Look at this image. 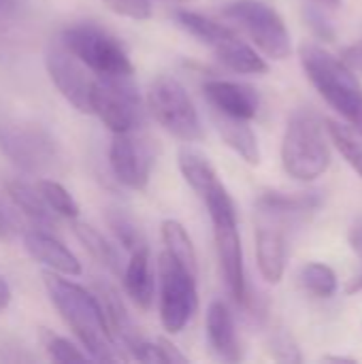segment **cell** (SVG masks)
<instances>
[{"instance_id": "18", "label": "cell", "mask_w": 362, "mask_h": 364, "mask_svg": "<svg viewBox=\"0 0 362 364\" xmlns=\"http://www.w3.org/2000/svg\"><path fill=\"white\" fill-rule=\"evenodd\" d=\"M94 288H96V299L102 307L105 320H107L115 341H122L124 348L130 350L137 341H141V337H139V331L134 328V322H132L122 296L107 282H96Z\"/></svg>"}, {"instance_id": "41", "label": "cell", "mask_w": 362, "mask_h": 364, "mask_svg": "<svg viewBox=\"0 0 362 364\" xmlns=\"http://www.w3.org/2000/svg\"><path fill=\"white\" fill-rule=\"evenodd\" d=\"M13 2H15V0H0V11L11 9V6H13Z\"/></svg>"}, {"instance_id": "33", "label": "cell", "mask_w": 362, "mask_h": 364, "mask_svg": "<svg viewBox=\"0 0 362 364\" xmlns=\"http://www.w3.org/2000/svg\"><path fill=\"white\" fill-rule=\"evenodd\" d=\"M341 60H344L354 73H361L362 75V38L358 43H354V45H350V47L344 49Z\"/></svg>"}, {"instance_id": "19", "label": "cell", "mask_w": 362, "mask_h": 364, "mask_svg": "<svg viewBox=\"0 0 362 364\" xmlns=\"http://www.w3.org/2000/svg\"><path fill=\"white\" fill-rule=\"evenodd\" d=\"M215 130L220 132L222 141L250 166H258L260 164V147H258V139L254 134V130L250 128L247 119H239V117H230L224 113L213 111L211 115Z\"/></svg>"}, {"instance_id": "29", "label": "cell", "mask_w": 362, "mask_h": 364, "mask_svg": "<svg viewBox=\"0 0 362 364\" xmlns=\"http://www.w3.org/2000/svg\"><path fill=\"white\" fill-rule=\"evenodd\" d=\"M43 346H45V352L49 354V358L55 363H85L90 358L85 352H81L68 339L47 333V331L43 333Z\"/></svg>"}, {"instance_id": "27", "label": "cell", "mask_w": 362, "mask_h": 364, "mask_svg": "<svg viewBox=\"0 0 362 364\" xmlns=\"http://www.w3.org/2000/svg\"><path fill=\"white\" fill-rule=\"evenodd\" d=\"M107 226L111 228L115 241L126 250V252H137L141 247H147L141 228L137 226V222L124 211V209H107Z\"/></svg>"}, {"instance_id": "26", "label": "cell", "mask_w": 362, "mask_h": 364, "mask_svg": "<svg viewBox=\"0 0 362 364\" xmlns=\"http://www.w3.org/2000/svg\"><path fill=\"white\" fill-rule=\"evenodd\" d=\"M299 282L303 290L316 299H333L337 292V273L322 262L305 264L299 273Z\"/></svg>"}, {"instance_id": "9", "label": "cell", "mask_w": 362, "mask_h": 364, "mask_svg": "<svg viewBox=\"0 0 362 364\" xmlns=\"http://www.w3.org/2000/svg\"><path fill=\"white\" fill-rule=\"evenodd\" d=\"M160 275V322L162 326L177 335L181 333L198 307L196 275L183 269L169 252L160 254L158 262Z\"/></svg>"}, {"instance_id": "34", "label": "cell", "mask_w": 362, "mask_h": 364, "mask_svg": "<svg viewBox=\"0 0 362 364\" xmlns=\"http://www.w3.org/2000/svg\"><path fill=\"white\" fill-rule=\"evenodd\" d=\"M158 341V346H160V350H162V354H164V360L166 364H186L188 363V358L169 341V339H164V337H160V339H156Z\"/></svg>"}, {"instance_id": "10", "label": "cell", "mask_w": 362, "mask_h": 364, "mask_svg": "<svg viewBox=\"0 0 362 364\" xmlns=\"http://www.w3.org/2000/svg\"><path fill=\"white\" fill-rule=\"evenodd\" d=\"M132 75H98L92 81V113L111 132H130L141 119V98Z\"/></svg>"}, {"instance_id": "22", "label": "cell", "mask_w": 362, "mask_h": 364, "mask_svg": "<svg viewBox=\"0 0 362 364\" xmlns=\"http://www.w3.org/2000/svg\"><path fill=\"white\" fill-rule=\"evenodd\" d=\"M70 228L75 232V237L79 239V243L102 264L107 267L111 273L115 275H122V260H119V254L115 250V245H111L105 235L100 230H96L94 226L85 224V222H77V218L70 222Z\"/></svg>"}, {"instance_id": "23", "label": "cell", "mask_w": 362, "mask_h": 364, "mask_svg": "<svg viewBox=\"0 0 362 364\" xmlns=\"http://www.w3.org/2000/svg\"><path fill=\"white\" fill-rule=\"evenodd\" d=\"M160 235H162L164 252H169L192 275H198L196 250H194V243H192L188 230L183 228V224L177 222V220H164L162 226H160Z\"/></svg>"}, {"instance_id": "14", "label": "cell", "mask_w": 362, "mask_h": 364, "mask_svg": "<svg viewBox=\"0 0 362 364\" xmlns=\"http://www.w3.org/2000/svg\"><path fill=\"white\" fill-rule=\"evenodd\" d=\"M109 164L119 183L130 190H145L151 173V154L130 132H113Z\"/></svg>"}, {"instance_id": "1", "label": "cell", "mask_w": 362, "mask_h": 364, "mask_svg": "<svg viewBox=\"0 0 362 364\" xmlns=\"http://www.w3.org/2000/svg\"><path fill=\"white\" fill-rule=\"evenodd\" d=\"M47 294L58 309L60 318L75 333V337L85 348V354L98 363H115L122 356L115 354V337L105 320L102 307L96 294H90L85 288L62 279L58 273H43Z\"/></svg>"}, {"instance_id": "3", "label": "cell", "mask_w": 362, "mask_h": 364, "mask_svg": "<svg viewBox=\"0 0 362 364\" xmlns=\"http://www.w3.org/2000/svg\"><path fill=\"white\" fill-rule=\"evenodd\" d=\"M284 171L299 181H316L331 166V147L326 141V126L316 111L297 109L286 126L282 141Z\"/></svg>"}, {"instance_id": "25", "label": "cell", "mask_w": 362, "mask_h": 364, "mask_svg": "<svg viewBox=\"0 0 362 364\" xmlns=\"http://www.w3.org/2000/svg\"><path fill=\"white\" fill-rule=\"evenodd\" d=\"M326 132L335 147L341 151V156L356 168V173L362 177V130L354 128L348 122H326Z\"/></svg>"}, {"instance_id": "28", "label": "cell", "mask_w": 362, "mask_h": 364, "mask_svg": "<svg viewBox=\"0 0 362 364\" xmlns=\"http://www.w3.org/2000/svg\"><path fill=\"white\" fill-rule=\"evenodd\" d=\"M36 190L55 215H62L66 220H75L79 215L77 200L73 198V194L62 183H58L53 179H38Z\"/></svg>"}, {"instance_id": "2", "label": "cell", "mask_w": 362, "mask_h": 364, "mask_svg": "<svg viewBox=\"0 0 362 364\" xmlns=\"http://www.w3.org/2000/svg\"><path fill=\"white\" fill-rule=\"evenodd\" d=\"M301 64L320 96L354 128L362 130V83L356 73L320 45L301 47Z\"/></svg>"}, {"instance_id": "32", "label": "cell", "mask_w": 362, "mask_h": 364, "mask_svg": "<svg viewBox=\"0 0 362 364\" xmlns=\"http://www.w3.org/2000/svg\"><path fill=\"white\" fill-rule=\"evenodd\" d=\"M305 17H307V23L312 26V30H314L322 41H331V38L335 36V28H333L331 21L324 17V13H322L320 6H316V4L307 6Z\"/></svg>"}, {"instance_id": "11", "label": "cell", "mask_w": 362, "mask_h": 364, "mask_svg": "<svg viewBox=\"0 0 362 364\" xmlns=\"http://www.w3.org/2000/svg\"><path fill=\"white\" fill-rule=\"evenodd\" d=\"M45 68L58 92L81 113H92L90 94L92 79L85 73V64L73 55L60 38H51L45 47Z\"/></svg>"}, {"instance_id": "17", "label": "cell", "mask_w": 362, "mask_h": 364, "mask_svg": "<svg viewBox=\"0 0 362 364\" xmlns=\"http://www.w3.org/2000/svg\"><path fill=\"white\" fill-rule=\"evenodd\" d=\"M207 337L213 352L222 360L239 363L243 358L233 314L222 301H213L207 309Z\"/></svg>"}, {"instance_id": "7", "label": "cell", "mask_w": 362, "mask_h": 364, "mask_svg": "<svg viewBox=\"0 0 362 364\" xmlns=\"http://www.w3.org/2000/svg\"><path fill=\"white\" fill-rule=\"evenodd\" d=\"M237 21L254 41V45L273 60H286L292 53V38L282 15L260 0H235L222 11Z\"/></svg>"}, {"instance_id": "24", "label": "cell", "mask_w": 362, "mask_h": 364, "mask_svg": "<svg viewBox=\"0 0 362 364\" xmlns=\"http://www.w3.org/2000/svg\"><path fill=\"white\" fill-rule=\"evenodd\" d=\"M177 162H179V171H181L186 183L201 196L218 179V173H215L213 164L201 151H196L192 147H181L179 156H177Z\"/></svg>"}, {"instance_id": "36", "label": "cell", "mask_w": 362, "mask_h": 364, "mask_svg": "<svg viewBox=\"0 0 362 364\" xmlns=\"http://www.w3.org/2000/svg\"><path fill=\"white\" fill-rule=\"evenodd\" d=\"M11 303V288L6 286V282L0 277V311H4Z\"/></svg>"}, {"instance_id": "38", "label": "cell", "mask_w": 362, "mask_h": 364, "mask_svg": "<svg viewBox=\"0 0 362 364\" xmlns=\"http://www.w3.org/2000/svg\"><path fill=\"white\" fill-rule=\"evenodd\" d=\"M346 292H348V294H358V292H362V273L361 275H356V277L348 284Z\"/></svg>"}, {"instance_id": "31", "label": "cell", "mask_w": 362, "mask_h": 364, "mask_svg": "<svg viewBox=\"0 0 362 364\" xmlns=\"http://www.w3.org/2000/svg\"><path fill=\"white\" fill-rule=\"evenodd\" d=\"M271 350H273V356L277 360H286V363H299L301 360V354L292 341V337L284 331H280L273 339H271Z\"/></svg>"}, {"instance_id": "6", "label": "cell", "mask_w": 362, "mask_h": 364, "mask_svg": "<svg viewBox=\"0 0 362 364\" xmlns=\"http://www.w3.org/2000/svg\"><path fill=\"white\" fill-rule=\"evenodd\" d=\"M147 107L156 122L175 139L196 143L203 139L198 111L186 87L173 77H158L147 92Z\"/></svg>"}, {"instance_id": "39", "label": "cell", "mask_w": 362, "mask_h": 364, "mask_svg": "<svg viewBox=\"0 0 362 364\" xmlns=\"http://www.w3.org/2000/svg\"><path fill=\"white\" fill-rule=\"evenodd\" d=\"M6 239H9V224H6V220H4V215L0 211V241H6Z\"/></svg>"}, {"instance_id": "8", "label": "cell", "mask_w": 362, "mask_h": 364, "mask_svg": "<svg viewBox=\"0 0 362 364\" xmlns=\"http://www.w3.org/2000/svg\"><path fill=\"white\" fill-rule=\"evenodd\" d=\"M0 151L30 175L53 171L60 162V149L53 136L36 124H0Z\"/></svg>"}, {"instance_id": "5", "label": "cell", "mask_w": 362, "mask_h": 364, "mask_svg": "<svg viewBox=\"0 0 362 364\" xmlns=\"http://www.w3.org/2000/svg\"><path fill=\"white\" fill-rule=\"evenodd\" d=\"M60 41L96 75H132V62L124 45L96 23H77L62 32Z\"/></svg>"}, {"instance_id": "30", "label": "cell", "mask_w": 362, "mask_h": 364, "mask_svg": "<svg viewBox=\"0 0 362 364\" xmlns=\"http://www.w3.org/2000/svg\"><path fill=\"white\" fill-rule=\"evenodd\" d=\"M113 13L130 19H149L151 17V4L149 0H102Z\"/></svg>"}, {"instance_id": "15", "label": "cell", "mask_w": 362, "mask_h": 364, "mask_svg": "<svg viewBox=\"0 0 362 364\" xmlns=\"http://www.w3.org/2000/svg\"><path fill=\"white\" fill-rule=\"evenodd\" d=\"M203 94L211 109L239 119H254L260 109V96L252 85L228 81V79H207L203 83Z\"/></svg>"}, {"instance_id": "12", "label": "cell", "mask_w": 362, "mask_h": 364, "mask_svg": "<svg viewBox=\"0 0 362 364\" xmlns=\"http://www.w3.org/2000/svg\"><path fill=\"white\" fill-rule=\"evenodd\" d=\"M258 218H260L256 228L258 269L269 284H280L288 260V228L292 224H299V220L271 209H258Z\"/></svg>"}, {"instance_id": "4", "label": "cell", "mask_w": 362, "mask_h": 364, "mask_svg": "<svg viewBox=\"0 0 362 364\" xmlns=\"http://www.w3.org/2000/svg\"><path fill=\"white\" fill-rule=\"evenodd\" d=\"M177 23L196 36L201 43L213 49L220 62H224L230 70L241 73V75H262L267 73V62L254 51L245 41H241L228 26L218 23L201 13L194 11H177L175 13Z\"/></svg>"}, {"instance_id": "13", "label": "cell", "mask_w": 362, "mask_h": 364, "mask_svg": "<svg viewBox=\"0 0 362 364\" xmlns=\"http://www.w3.org/2000/svg\"><path fill=\"white\" fill-rule=\"evenodd\" d=\"M211 224H213L215 250H218V260H220L226 288L239 305H247L250 292H247V282H245L243 247H241V237L237 228L239 222L222 220V222H211Z\"/></svg>"}, {"instance_id": "35", "label": "cell", "mask_w": 362, "mask_h": 364, "mask_svg": "<svg viewBox=\"0 0 362 364\" xmlns=\"http://www.w3.org/2000/svg\"><path fill=\"white\" fill-rule=\"evenodd\" d=\"M350 247L362 258V218L350 228Z\"/></svg>"}, {"instance_id": "40", "label": "cell", "mask_w": 362, "mask_h": 364, "mask_svg": "<svg viewBox=\"0 0 362 364\" xmlns=\"http://www.w3.org/2000/svg\"><path fill=\"white\" fill-rule=\"evenodd\" d=\"M326 363H354V358H341V356H326Z\"/></svg>"}, {"instance_id": "16", "label": "cell", "mask_w": 362, "mask_h": 364, "mask_svg": "<svg viewBox=\"0 0 362 364\" xmlns=\"http://www.w3.org/2000/svg\"><path fill=\"white\" fill-rule=\"evenodd\" d=\"M23 247L36 262H41L43 267H47L58 275H66V277L81 275L79 258L62 241H58L55 237L43 230H28L23 235Z\"/></svg>"}, {"instance_id": "42", "label": "cell", "mask_w": 362, "mask_h": 364, "mask_svg": "<svg viewBox=\"0 0 362 364\" xmlns=\"http://www.w3.org/2000/svg\"><path fill=\"white\" fill-rule=\"evenodd\" d=\"M173 2H190V0H173Z\"/></svg>"}, {"instance_id": "37", "label": "cell", "mask_w": 362, "mask_h": 364, "mask_svg": "<svg viewBox=\"0 0 362 364\" xmlns=\"http://www.w3.org/2000/svg\"><path fill=\"white\" fill-rule=\"evenodd\" d=\"M309 2L320 6V9H329V11H337L344 6V0H309Z\"/></svg>"}, {"instance_id": "21", "label": "cell", "mask_w": 362, "mask_h": 364, "mask_svg": "<svg viewBox=\"0 0 362 364\" xmlns=\"http://www.w3.org/2000/svg\"><path fill=\"white\" fill-rule=\"evenodd\" d=\"M6 194L13 200V205L26 218H30L34 224H41V226H51L53 224L55 213L49 209V205L43 200V196L38 194L36 188L28 186L26 181L13 179V181H6Z\"/></svg>"}, {"instance_id": "20", "label": "cell", "mask_w": 362, "mask_h": 364, "mask_svg": "<svg viewBox=\"0 0 362 364\" xmlns=\"http://www.w3.org/2000/svg\"><path fill=\"white\" fill-rule=\"evenodd\" d=\"M124 288L139 309L151 307L156 286L149 262V247H141L130 254V262L124 269Z\"/></svg>"}]
</instances>
